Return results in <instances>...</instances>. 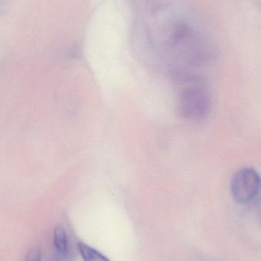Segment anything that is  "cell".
I'll use <instances>...</instances> for the list:
<instances>
[{
	"label": "cell",
	"mask_w": 261,
	"mask_h": 261,
	"mask_svg": "<svg viewBox=\"0 0 261 261\" xmlns=\"http://www.w3.org/2000/svg\"><path fill=\"white\" fill-rule=\"evenodd\" d=\"M261 190V177L259 173L250 167L236 172L231 181V193L239 204H248L257 197Z\"/></svg>",
	"instance_id": "obj_1"
},
{
	"label": "cell",
	"mask_w": 261,
	"mask_h": 261,
	"mask_svg": "<svg viewBox=\"0 0 261 261\" xmlns=\"http://www.w3.org/2000/svg\"><path fill=\"white\" fill-rule=\"evenodd\" d=\"M209 110V96L202 87H187L181 93L179 110L185 119L191 121L205 119Z\"/></svg>",
	"instance_id": "obj_2"
},
{
	"label": "cell",
	"mask_w": 261,
	"mask_h": 261,
	"mask_svg": "<svg viewBox=\"0 0 261 261\" xmlns=\"http://www.w3.org/2000/svg\"><path fill=\"white\" fill-rule=\"evenodd\" d=\"M53 244L57 254L65 257L68 254V242L65 229L62 226H57L54 230Z\"/></svg>",
	"instance_id": "obj_3"
},
{
	"label": "cell",
	"mask_w": 261,
	"mask_h": 261,
	"mask_svg": "<svg viewBox=\"0 0 261 261\" xmlns=\"http://www.w3.org/2000/svg\"><path fill=\"white\" fill-rule=\"evenodd\" d=\"M78 248L84 261H110L104 254L83 242L78 244Z\"/></svg>",
	"instance_id": "obj_4"
},
{
	"label": "cell",
	"mask_w": 261,
	"mask_h": 261,
	"mask_svg": "<svg viewBox=\"0 0 261 261\" xmlns=\"http://www.w3.org/2000/svg\"><path fill=\"white\" fill-rule=\"evenodd\" d=\"M26 261H41V251L37 248L29 250L26 256Z\"/></svg>",
	"instance_id": "obj_5"
}]
</instances>
